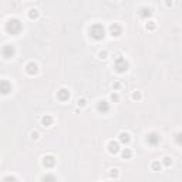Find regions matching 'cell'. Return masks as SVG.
<instances>
[{"label":"cell","instance_id":"obj_1","mask_svg":"<svg viewBox=\"0 0 182 182\" xmlns=\"http://www.w3.org/2000/svg\"><path fill=\"white\" fill-rule=\"evenodd\" d=\"M22 30V23L19 19H10L6 23V31L9 34H19Z\"/></svg>","mask_w":182,"mask_h":182},{"label":"cell","instance_id":"obj_2","mask_svg":"<svg viewBox=\"0 0 182 182\" xmlns=\"http://www.w3.org/2000/svg\"><path fill=\"white\" fill-rule=\"evenodd\" d=\"M90 36L93 37L94 40H103L104 36H105V30H104L103 24H94V26H91Z\"/></svg>","mask_w":182,"mask_h":182},{"label":"cell","instance_id":"obj_3","mask_svg":"<svg viewBox=\"0 0 182 182\" xmlns=\"http://www.w3.org/2000/svg\"><path fill=\"white\" fill-rule=\"evenodd\" d=\"M114 67L118 73H125L128 70V63L125 61L124 57H117L115 58V63H114Z\"/></svg>","mask_w":182,"mask_h":182},{"label":"cell","instance_id":"obj_4","mask_svg":"<svg viewBox=\"0 0 182 182\" xmlns=\"http://www.w3.org/2000/svg\"><path fill=\"white\" fill-rule=\"evenodd\" d=\"M12 91V84L7 80H2L0 81V93L2 94H9Z\"/></svg>","mask_w":182,"mask_h":182},{"label":"cell","instance_id":"obj_5","mask_svg":"<svg viewBox=\"0 0 182 182\" xmlns=\"http://www.w3.org/2000/svg\"><path fill=\"white\" fill-rule=\"evenodd\" d=\"M43 164H44L46 168H53V166L56 165V158H54L53 155H46V156L43 158Z\"/></svg>","mask_w":182,"mask_h":182},{"label":"cell","instance_id":"obj_6","mask_svg":"<svg viewBox=\"0 0 182 182\" xmlns=\"http://www.w3.org/2000/svg\"><path fill=\"white\" fill-rule=\"evenodd\" d=\"M159 135L156 134V132H151V134H148V137H147V141H148V144L149 145H156L158 142H159Z\"/></svg>","mask_w":182,"mask_h":182},{"label":"cell","instance_id":"obj_7","mask_svg":"<svg viewBox=\"0 0 182 182\" xmlns=\"http://www.w3.org/2000/svg\"><path fill=\"white\" fill-rule=\"evenodd\" d=\"M57 98L60 101H67L70 98V93H68V90L65 88H61L60 91H57Z\"/></svg>","mask_w":182,"mask_h":182},{"label":"cell","instance_id":"obj_8","mask_svg":"<svg viewBox=\"0 0 182 182\" xmlns=\"http://www.w3.org/2000/svg\"><path fill=\"white\" fill-rule=\"evenodd\" d=\"M2 54H3L6 58L13 57V54H14V47H13V46H5V47L2 48Z\"/></svg>","mask_w":182,"mask_h":182},{"label":"cell","instance_id":"obj_9","mask_svg":"<svg viewBox=\"0 0 182 182\" xmlns=\"http://www.w3.org/2000/svg\"><path fill=\"white\" fill-rule=\"evenodd\" d=\"M110 33H111V36L113 37H118L120 34H121V27L118 26V24H111L110 26Z\"/></svg>","mask_w":182,"mask_h":182},{"label":"cell","instance_id":"obj_10","mask_svg":"<svg viewBox=\"0 0 182 182\" xmlns=\"http://www.w3.org/2000/svg\"><path fill=\"white\" fill-rule=\"evenodd\" d=\"M26 71H27V74L34 75V74L37 73V64H36V63H29V64L26 65Z\"/></svg>","mask_w":182,"mask_h":182},{"label":"cell","instance_id":"obj_11","mask_svg":"<svg viewBox=\"0 0 182 182\" xmlns=\"http://www.w3.org/2000/svg\"><path fill=\"white\" fill-rule=\"evenodd\" d=\"M98 111L100 113H108L110 111V105H108V103L107 101H104V100H101L100 103H98Z\"/></svg>","mask_w":182,"mask_h":182},{"label":"cell","instance_id":"obj_12","mask_svg":"<svg viewBox=\"0 0 182 182\" xmlns=\"http://www.w3.org/2000/svg\"><path fill=\"white\" fill-rule=\"evenodd\" d=\"M108 151H110L111 154H117V152L120 151V144L115 142V141H111V142L108 144Z\"/></svg>","mask_w":182,"mask_h":182},{"label":"cell","instance_id":"obj_13","mask_svg":"<svg viewBox=\"0 0 182 182\" xmlns=\"http://www.w3.org/2000/svg\"><path fill=\"white\" fill-rule=\"evenodd\" d=\"M151 13H152V12H151V9H149V7H141V9H139V16H141V17H144V19L149 17V16H151Z\"/></svg>","mask_w":182,"mask_h":182},{"label":"cell","instance_id":"obj_14","mask_svg":"<svg viewBox=\"0 0 182 182\" xmlns=\"http://www.w3.org/2000/svg\"><path fill=\"white\" fill-rule=\"evenodd\" d=\"M118 137H120V141H121L122 144H128V142H130V139H131L128 132H120V135H118Z\"/></svg>","mask_w":182,"mask_h":182},{"label":"cell","instance_id":"obj_15","mask_svg":"<svg viewBox=\"0 0 182 182\" xmlns=\"http://www.w3.org/2000/svg\"><path fill=\"white\" fill-rule=\"evenodd\" d=\"M51 122H53V118H51L50 115H44V117L41 118V124H43L44 127H50Z\"/></svg>","mask_w":182,"mask_h":182},{"label":"cell","instance_id":"obj_16","mask_svg":"<svg viewBox=\"0 0 182 182\" xmlns=\"http://www.w3.org/2000/svg\"><path fill=\"white\" fill-rule=\"evenodd\" d=\"M43 182H57V179H56V176L54 175H46V176H43Z\"/></svg>","mask_w":182,"mask_h":182},{"label":"cell","instance_id":"obj_17","mask_svg":"<svg viewBox=\"0 0 182 182\" xmlns=\"http://www.w3.org/2000/svg\"><path fill=\"white\" fill-rule=\"evenodd\" d=\"M29 16H30V19H37L39 17V10L37 9H30Z\"/></svg>","mask_w":182,"mask_h":182},{"label":"cell","instance_id":"obj_18","mask_svg":"<svg viewBox=\"0 0 182 182\" xmlns=\"http://www.w3.org/2000/svg\"><path fill=\"white\" fill-rule=\"evenodd\" d=\"M151 168H152V171H159V169H161V164H159V161H154V162L151 164Z\"/></svg>","mask_w":182,"mask_h":182},{"label":"cell","instance_id":"obj_19","mask_svg":"<svg viewBox=\"0 0 182 182\" xmlns=\"http://www.w3.org/2000/svg\"><path fill=\"white\" fill-rule=\"evenodd\" d=\"M118 169L117 168H113V169H110V176H113V178H117L118 176Z\"/></svg>","mask_w":182,"mask_h":182},{"label":"cell","instance_id":"obj_20","mask_svg":"<svg viewBox=\"0 0 182 182\" xmlns=\"http://www.w3.org/2000/svg\"><path fill=\"white\" fill-rule=\"evenodd\" d=\"M145 27H147V29H148V30H154V29H155V27H156V24H155V22H148V23H147V26H145Z\"/></svg>","mask_w":182,"mask_h":182},{"label":"cell","instance_id":"obj_21","mask_svg":"<svg viewBox=\"0 0 182 182\" xmlns=\"http://www.w3.org/2000/svg\"><path fill=\"white\" fill-rule=\"evenodd\" d=\"M131 156V151L128 149V148H125L124 151H122V158H130Z\"/></svg>","mask_w":182,"mask_h":182},{"label":"cell","instance_id":"obj_22","mask_svg":"<svg viewBox=\"0 0 182 182\" xmlns=\"http://www.w3.org/2000/svg\"><path fill=\"white\" fill-rule=\"evenodd\" d=\"M3 182H17V181H16L14 176H6V178L3 179Z\"/></svg>","mask_w":182,"mask_h":182},{"label":"cell","instance_id":"obj_23","mask_svg":"<svg viewBox=\"0 0 182 182\" xmlns=\"http://www.w3.org/2000/svg\"><path fill=\"white\" fill-rule=\"evenodd\" d=\"M171 162H172V161H171V158H169V156H165V158H164V165H165V166H169V165H171Z\"/></svg>","mask_w":182,"mask_h":182},{"label":"cell","instance_id":"obj_24","mask_svg":"<svg viewBox=\"0 0 182 182\" xmlns=\"http://www.w3.org/2000/svg\"><path fill=\"white\" fill-rule=\"evenodd\" d=\"M132 98H134V100H139V98H141V94L138 93V91H135V93L132 94Z\"/></svg>","mask_w":182,"mask_h":182},{"label":"cell","instance_id":"obj_25","mask_svg":"<svg viewBox=\"0 0 182 182\" xmlns=\"http://www.w3.org/2000/svg\"><path fill=\"white\" fill-rule=\"evenodd\" d=\"M31 138H33V139H39V132H37V131H33V132H31Z\"/></svg>","mask_w":182,"mask_h":182},{"label":"cell","instance_id":"obj_26","mask_svg":"<svg viewBox=\"0 0 182 182\" xmlns=\"http://www.w3.org/2000/svg\"><path fill=\"white\" fill-rule=\"evenodd\" d=\"M98 56H100V58H103V60H104V58H107V53H105V51H100V54H98Z\"/></svg>","mask_w":182,"mask_h":182},{"label":"cell","instance_id":"obj_27","mask_svg":"<svg viewBox=\"0 0 182 182\" xmlns=\"http://www.w3.org/2000/svg\"><path fill=\"white\" fill-rule=\"evenodd\" d=\"M121 87V84L120 82H113V88H115V90H118Z\"/></svg>","mask_w":182,"mask_h":182},{"label":"cell","instance_id":"obj_28","mask_svg":"<svg viewBox=\"0 0 182 182\" xmlns=\"http://www.w3.org/2000/svg\"><path fill=\"white\" fill-rule=\"evenodd\" d=\"M111 100H113V101H118L120 98H118V96H117V94H111Z\"/></svg>","mask_w":182,"mask_h":182},{"label":"cell","instance_id":"obj_29","mask_svg":"<svg viewBox=\"0 0 182 182\" xmlns=\"http://www.w3.org/2000/svg\"><path fill=\"white\" fill-rule=\"evenodd\" d=\"M78 105H81V107H82V105H85V100H84V98L78 100Z\"/></svg>","mask_w":182,"mask_h":182}]
</instances>
